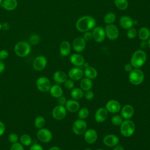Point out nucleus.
Instances as JSON below:
<instances>
[{"label": "nucleus", "instance_id": "obj_1", "mask_svg": "<svg viewBox=\"0 0 150 150\" xmlns=\"http://www.w3.org/2000/svg\"><path fill=\"white\" fill-rule=\"evenodd\" d=\"M96 19L89 15H86L80 17L77 19L76 23L77 30L81 32H85L93 29L96 27Z\"/></svg>", "mask_w": 150, "mask_h": 150}, {"label": "nucleus", "instance_id": "obj_2", "mask_svg": "<svg viewBox=\"0 0 150 150\" xmlns=\"http://www.w3.org/2000/svg\"><path fill=\"white\" fill-rule=\"evenodd\" d=\"M146 58V54L143 50H137L132 54L130 63L134 68H140L145 64Z\"/></svg>", "mask_w": 150, "mask_h": 150}, {"label": "nucleus", "instance_id": "obj_3", "mask_svg": "<svg viewBox=\"0 0 150 150\" xmlns=\"http://www.w3.org/2000/svg\"><path fill=\"white\" fill-rule=\"evenodd\" d=\"M31 51L30 44L26 41L18 42L14 47V52L16 56L20 57H25L29 54Z\"/></svg>", "mask_w": 150, "mask_h": 150}, {"label": "nucleus", "instance_id": "obj_4", "mask_svg": "<svg viewBox=\"0 0 150 150\" xmlns=\"http://www.w3.org/2000/svg\"><path fill=\"white\" fill-rule=\"evenodd\" d=\"M120 127V132L124 137L132 136L135 130V124L131 120H124Z\"/></svg>", "mask_w": 150, "mask_h": 150}, {"label": "nucleus", "instance_id": "obj_5", "mask_svg": "<svg viewBox=\"0 0 150 150\" xmlns=\"http://www.w3.org/2000/svg\"><path fill=\"white\" fill-rule=\"evenodd\" d=\"M129 82L135 86L141 84L144 80V72L139 68H134L128 75Z\"/></svg>", "mask_w": 150, "mask_h": 150}, {"label": "nucleus", "instance_id": "obj_6", "mask_svg": "<svg viewBox=\"0 0 150 150\" xmlns=\"http://www.w3.org/2000/svg\"><path fill=\"white\" fill-rule=\"evenodd\" d=\"M36 86L40 91L45 93L49 91L52 84L47 77L40 76L36 81Z\"/></svg>", "mask_w": 150, "mask_h": 150}, {"label": "nucleus", "instance_id": "obj_7", "mask_svg": "<svg viewBox=\"0 0 150 150\" xmlns=\"http://www.w3.org/2000/svg\"><path fill=\"white\" fill-rule=\"evenodd\" d=\"M36 137L38 139L43 143L49 142L53 137L52 132L50 130L46 128H42L38 129L36 132Z\"/></svg>", "mask_w": 150, "mask_h": 150}, {"label": "nucleus", "instance_id": "obj_8", "mask_svg": "<svg viewBox=\"0 0 150 150\" xmlns=\"http://www.w3.org/2000/svg\"><path fill=\"white\" fill-rule=\"evenodd\" d=\"M87 122L82 119L76 120L73 124L72 130L73 132L77 135L83 134L87 130Z\"/></svg>", "mask_w": 150, "mask_h": 150}, {"label": "nucleus", "instance_id": "obj_9", "mask_svg": "<svg viewBox=\"0 0 150 150\" xmlns=\"http://www.w3.org/2000/svg\"><path fill=\"white\" fill-rule=\"evenodd\" d=\"M105 36L110 40H114L117 39L119 36V30L117 27L114 24H108L105 29Z\"/></svg>", "mask_w": 150, "mask_h": 150}, {"label": "nucleus", "instance_id": "obj_10", "mask_svg": "<svg viewBox=\"0 0 150 150\" xmlns=\"http://www.w3.org/2000/svg\"><path fill=\"white\" fill-rule=\"evenodd\" d=\"M67 114V110L64 106L57 105L55 106L52 111V115L56 120H63Z\"/></svg>", "mask_w": 150, "mask_h": 150}, {"label": "nucleus", "instance_id": "obj_11", "mask_svg": "<svg viewBox=\"0 0 150 150\" xmlns=\"http://www.w3.org/2000/svg\"><path fill=\"white\" fill-rule=\"evenodd\" d=\"M47 60L45 56L39 55L35 57L33 62V68L36 71H42L45 69L47 66Z\"/></svg>", "mask_w": 150, "mask_h": 150}, {"label": "nucleus", "instance_id": "obj_12", "mask_svg": "<svg viewBox=\"0 0 150 150\" xmlns=\"http://www.w3.org/2000/svg\"><path fill=\"white\" fill-rule=\"evenodd\" d=\"M92 35L93 39L97 43H101L103 42L105 38L104 29L100 26L94 27L92 32Z\"/></svg>", "mask_w": 150, "mask_h": 150}, {"label": "nucleus", "instance_id": "obj_13", "mask_svg": "<svg viewBox=\"0 0 150 150\" xmlns=\"http://www.w3.org/2000/svg\"><path fill=\"white\" fill-rule=\"evenodd\" d=\"M135 112L134 107L131 104H125L120 110V115L124 120L131 118Z\"/></svg>", "mask_w": 150, "mask_h": 150}, {"label": "nucleus", "instance_id": "obj_14", "mask_svg": "<svg viewBox=\"0 0 150 150\" xmlns=\"http://www.w3.org/2000/svg\"><path fill=\"white\" fill-rule=\"evenodd\" d=\"M84 75L83 70L79 67H75L69 70L68 72V77L73 81L80 80L83 78Z\"/></svg>", "mask_w": 150, "mask_h": 150}, {"label": "nucleus", "instance_id": "obj_15", "mask_svg": "<svg viewBox=\"0 0 150 150\" xmlns=\"http://www.w3.org/2000/svg\"><path fill=\"white\" fill-rule=\"evenodd\" d=\"M97 132L93 128L88 129L84 133V140L88 144H93L95 143L97 139Z\"/></svg>", "mask_w": 150, "mask_h": 150}, {"label": "nucleus", "instance_id": "obj_16", "mask_svg": "<svg viewBox=\"0 0 150 150\" xmlns=\"http://www.w3.org/2000/svg\"><path fill=\"white\" fill-rule=\"evenodd\" d=\"M105 108L108 112L114 114L119 112L121 108V107L119 101L112 99L110 100L107 102Z\"/></svg>", "mask_w": 150, "mask_h": 150}, {"label": "nucleus", "instance_id": "obj_17", "mask_svg": "<svg viewBox=\"0 0 150 150\" xmlns=\"http://www.w3.org/2000/svg\"><path fill=\"white\" fill-rule=\"evenodd\" d=\"M103 142L104 144L108 147H114L118 144L120 139L118 137L114 134H107L104 138Z\"/></svg>", "mask_w": 150, "mask_h": 150}, {"label": "nucleus", "instance_id": "obj_18", "mask_svg": "<svg viewBox=\"0 0 150 150\" xmlns=\"http://www.w3.org/2000/svg\"><path fill=\"white\" fill-rule=\"evenodd\" d=\"M108 114V112L105 107H100L96 110L94 114V119L98 123L103 122L107 120Z\"/></svg>", "mask_w": 150, "mask_h": 150}, {"label": "nucleus", "instance_id": "obj_19", "mask_svg": "<svg viewBox=\"0 0 150 150\" xmlns=\"http://www.w3.org/2000/svg\"><path fill=\"white\" fill-rule=\"evenodd\" d=\"M86 41L83 39V37L76 38V39H74L72 43L73 49L78 53L83 52L86 47Z\"/></svg>", "mask_w": 150, "mask_h": 150}, {"label": "nucleus", "instance_id": "obj_20", "mask_svg": "<svg viewBox=\"0 0 150 150\" xmlns=\"http://www.w3.org/2000/svg\"><path fill=\"white\" fill-rule=\"evenodd\" d=\"M64 107L67 111L70 112H76L80 109V104L77 100L70 99L67 100Z\"/></svg>", "mask_w": 150, "mask_h": 150}, {"label": "nucleus", "instance_id": "obj_21", "mask_svg": "<svg viewBox=\"0 0 150 150\" xmlns=\"http://www.w3.org/2000/svg\"><path fill=\"white\" fill-rule=\"evenodd\" d=\"M70 61L72 64L76 67L82 66L85 63V60L83 56L78 53H74L71 54L70 58Z\"/></svg>", "mask_w": 150, "mask_h": 150}, {"label": "nucleus", "instance_id": "obj_22", "mask_svg": "<svg viewBox=\"0 0 150 150\" xmlns=\"http://www.w3.org/2000/svg\"><path fill=\"white\" fill-rule=\"evenodd\" d=\"M67 74L65 72L60 70L55 71L53 74V79L54 81L58 84L64 83L67 79Z\"/></svg>", "mask_w": 150, "mask_h": 150}, {"label": "nucleus", "instance_id": "obj_23", "mask_svg": "<svg viewBox=\"0 0 150 150\" xmlns=\"http://www.w3.org/2000/svg\"><path fill=\"white\" fill-rule=\"evenodd\" d=\"M119 23L122 28L128 29L133 26L134 21L130 17L128 16H122L119 20Z\"/></svg>", "mask_w": 150, "mask_h": 150}, {"label": "nucleus", "instance_id": "obj_24", "mask_svg": "<svg viewBox=\"0 0 150 150\" xmlns=\"http://www.w3.org/2000/svg\"><path fill=\"white\" fill-rule=\"evenodd\" d=\"M60 53L62 56H68L71 51V46L68 41L64 40L62 42L59 46Z\"/></svg>", "mask_w": 150, "mask_h": 150}, {"label": "nucleus", "instance_id": "obj_25", "mask_svg": "<svg viewBox=\"0 0 150 150\" xmlns=\"http://www.w3.org/2000/svg\"><path fill=\"white\" fill-rule=\"evenodd\" d=\"M1 6L5 10L11 11L16 8L18 1L17 0H3Z\"/></svg>", "mask_w": 150, "mask_h": 150}, {"label": "nucleus", "instance_id": "obj_26", "mask_svg": "<svg viewBox=\"0 0 150 150\" xmlns=\"http://www.w3.org/2000/svg\"><path fill=\"white\" fill-rule=\"evenodd\" d=\"M50 94L54 98H57L59 97L63 96V91L62 88L58 84H54L50 87L49 90Z\"/></svg>", "mask_w": 150, "mask_h": 150}, {"label": "nucleus", "instance_id": "obj_27", "mask_svg": "<svg viewBox=\"0 0 150 150\" xmlns=\"http://www.w3.org/2000/svg\"><path fill=\"white\" fill-rule=\"evenodd\" d=\"M84 71V74L86 76V77L88 78L91 80L94 79L97 77L98 75V73L97 70L91 66H87L85 67Z\"/></svg>", "mask_w": 150, "mask_h": 150}, {"label": "nucleus", "instance_id": "obj_28", "mask_svg": "<svg viewBox=\"0 0 150 150\" xmlns=\"http://www.w3.org/2000/svg\"><path fill=\"white\" fill-rule=\"evenodd\" d=\"M93 87L92 80L88 78L84 77L80 80V88L84 91L90 90Z\"/></svg>", "mask_w": 150, "mask_h": 150}, {"label": "nucleus", "instance_id": "obj_29", "mask_svg": "<svg viewBox=\"0 0 150 150\" xmlns=\"http://www.w3.org/2000/svg\"><path fill=\"white\" fill-rule=\"evenodd\" d=\"M138 37L142 41H146L150 38V30L146 27H142L138 31Z\"/></svg>", "mask_w": 150, "mask_h": 150}, {"label": "nucleus", "instance_id": "obj_30", "mask_svg": "<svg viewBox=\"0 0 150 150\" xmlns=\"http://www.w3.org/2000/svg\"><path fill=\"white\" fill-rule=\"evenodd\" d=\"M70 96L73 100H80L84 97V91L80 88H73L70 92Z\"/></svg>", "mask_w": 150, "mask_h": 150}, {"label": "nucleus", "instance_id": "obj_31", "mask_svg": "<svg viewBox=\"0 0 150 150\" xmlns=\"http://www.w3.org/2000/svg\"><path fill=\"white\" fill-rule=\"evenodd\" d=\"M19 141L20 143L25 146H30L32 144V139L28 134H23L21 135L19 137Z\"/></svg>", "mask_w": 150, "mask_h": 150}, {"label": "nucleus", "instance_id": "obj_32", "mask_svg": "<svg viewBox=\"0 0 150 150\" xmlns=\"http://www.w3.org/2000/svg\"><path fill=\"white\" fill-rule=\"evenodd\" d=\"M46 124L45 118L42 116H38L35 118L34 120V124L36 128L40 129L43 128Z\"/></svg>", "mask_w": 150, "mask_h": 150}, {"label": "nucleus", "instance_id": "obj_33", "mask_svg": "<svg viewBox=\"0 0 150 150\" xmlns=\"http://www.w3.org/2000/svg\"><path fill=\"white\" fill-rule=\"evenodd\" d=\"M114 4L117 8L121 11L126 9L128 6L127 0H114Z\"/></svg>", "mask_w": 150, "mask_h": 150}, {"label": "nucleus", "instance_id": "obj_34", "mask_svg": "<svg viewBox=\"0 0 150 150\" xmlns=\"http://www.w3.org/2000/svg\"><path fill=\"white\" fill-rule=\"evenodd\" d=\"M116 19V16L113 12L107 13L104 17V22L107 24H112Z\"/></svg>", "mask_w": 150, "mask_h": 150}, {"label": "nucleus", "instance_id": "obj_35", "mask_svg": "<svg viewBox=\"0 0 150 150\" xmlns=\"http://www.w3.org/2000/svg\"><path fill=\"white\" fill-rule=\"evenodd\" d=\"M90 112L87 108L83 107L81 109H79L78 111V117L80 119H86L87 118L89 115Z\"/></svg>", "mask_w": 150, "mask_h": 150}, {"label": "nucleus", "instance_id": "obj_36", "mask_svg": "<svg viewBox=\"0 0 150 150\" xmlns=\"http://www.w3.org/2000/svg\"><path fill=\"white\" fill-rule=\"evenodd\" d=\"M123 121L124 119L122 117L121 115L117 114L113 115L111 119V123L115 126H120Z\"/></svg>", "mask_w": 150, "mask_h": 150}, {"label": "nucleus", "instance_id": "obj_37", "mask_svg": "<svg viewBox=\"0 0 150 150\" xmlns=\"http://www.w3.org/2000/svg\"><path fill=\"white\" fill-rule=\"evenodd\" d=\"M8 141L12 144L18 142L19 141V137L17 134L15 132H11L8 136Z\"/></svg>", "mask_w": 150, "mask_h": 150}, {"label": "nucleus", "instance_id": "obj_38", "mask_svg": "<svg viewBox=\"0 0 150 150\" xmlns=\"http://www.w3.org/2000/svg\"><path fill=\"white\" fill-rule=\"evenodd\" d=\"M29 43L33 45H37L40 42V36L37 34H33L31 35L29 39Z\"/></svg>", "mask_w": 150, "mask_h": 150}, {"label": "nucleus", "instance_id": "obj_39", "mask_svg": "<svg viewBox=\"0 0 150 150\" xmlns=\"http://www.w3.org/2000/svg\"><path fill=\"white\" fill-rule=\"evenodd\" d=\"M137 33L138 32H137V30L134 28L132 27L128 29L127 32V36L128 38H129V39H134L137 36Z\"/></svg>", "mask_w": 150, "mask_h": 150}, {"label": "nucleus", "instance_id": "obj_40", "mask_svg": "<svg viewBox=\"0 0 150 150\" xmlns=\"http://www.w3.org/2000/svg\"><path fill=\"white\" fill-rule=\"evenodd\" d=\"M10 150H25V149L24 146L21 143L18 142L11 145Z\"/></svg>", "mask_w": 150, "mask_h": 150}, {"label": "nucleus", "instance_id": "obj_41", "mask_svg": "<svg viewBox=\"0 0 150 150\" xmlns=\"http://www.w3.org/2000/svg\"><path fill=\"white\" fill-rule=\"evenodd\" d=\"M65 87L68 90H72L74 87V83L71 79H67L64 83Z\"/></svg>", "mask_w": 150, "mask_h": 150}, {"label": "nucleus", "instance_id": "obj_42", "mask_svg": "<svg viewBox=\"0 0 150 150\" xmlns=\"http://www.w3.org/2000/svg\"><path fill=\"white\" fill-rule=\"evenodd\" d=\"M84 97H85V98L86 100H92L94 98V94L91 90H87V91H86L84 93Z\"/></svg>", "mask_w": 150, "mask_h": 150}, {"label": "nucleus", "instance_id": "obj_43", "mask_svg": "<svg viewBox=\"0 0 150 150\" xmlns=\"http://www.w3.org/2000/svg\"><path fill=\"white\" fill-rule=\"evenodd\" d=\"M29 150H44V149L43 146L39 144L34 143L30 145L29 148Z\"/></svg>", "mask_w": 150, "mask_h": 150}, {"label": "nucleus", "instance_id": "obj_44", "mask_svg": "<svg viewBox=\"0 0 150 150\" xmlns=\"http://www.w3.org/2000/svg\"><path fill=\"white\" fill-rule=\"evenodd\" d=\"M67 98H66V97L63 96H62L60 97H59V98H57V104L58 105H63V106H64L66 102H67Z\"/></svg>", "mask_w": 150, "mask_h": 150}, {"label": "nucleus", "instance_id": "obj_45", "mask_svg": "<svg viewBox=\"0 0 150 150\" xmlns=\"http://www.w3.org/2000/svg\"><path fill=\"white\" fill-rule=\"evenodd\" d=\"M83 39L86 40V41H88L90 40L93 39V35H92V32H90V31H87L84 32L83 36Z\"/></svg>", "mask_w": 150, "mask_h": 150}, {"label": "nucleus", "instance_id": "obj_46", "mask_svg": "<svg viewBox=\"0 0 150 150\" xmlns=\"http://www.w3.org/2000/svg\"><path fill=\"white\" fill-rule=\"evenodd\" d=\"M9 56V53L7 50L5 49H2L0 50V59L3 60L8 58Z\"/></svg>", "mask_w": 150, "mask_h": 150}, {"label": "nucleus", "instance_id": "obj_47", "mask_svg": "<svg viewBox=\"0 0 150 150\" xmlns=\"http://www.w3.org/2000/svg\"><path fill=\"white\" fill-rule=\"evenodd\" d=\"M5 130H6V127L5 124L2 121H0V137L4 135V134L5 132Z\"/></svg>", "mask_w": 150, "mask_h": 150}, {"label": "nucleus", "instance_id": "obj_48", "mask_svg": "<svg viewBox=\"0 0 150 150\" xmlns=\"http://www.w3.org/2000/svg\"><path fill=\"white\" fill-rule=\"evenodd\" d=\"M124 68V70H125V71L129 73L134 69V67L132 66V64L131 63H127L125 64Z\"/></svg>", "mask_w": 150, "mask_h": 150}, {"label": "nucleus", "instance_id": "obj_49", "mask_svg": "<svg viewBox=\"0 0 150 150\" xmlns=\"http://www.w3.org/2000/svg\"><path fill=\"white\" fill-rule=\"evenodd\" d=\"M10 28V25L8 22H4L1 23V29L4 30H7Z\"/></svg>", "mask_w": 150, "mask_h": 150}, {"label": "nucleus", "instance_id": "obj_50", "mask_svg": "<svg viewBox=\"0 0 150 150\" xmlns=\"http://www.w3.org/2000/svg\"><path fill=\"white\" fill-rule=\"evenodd\" d=\"M5 69V65L3 62V60L0 59V73H2Z\"/></svg>", "mask_w": 150, "mask_h": 150}, {"label": "nucleus", "instance_id": "obj_51", "mask_svg": "<svg viewBox=\"0 0 150 150\" xmlns=\"http://www.w3.org/2000/svg\"><path fill=\"white\" fill-rule=\"evenodd\" d=\"M140 47L142 49H145L148 47V43L146 41H142L140 43Z\"/></svg>", "mask_w": 150, "mask_h": 150}, {"label": "nucleus", "instance_id": "obj_52", "mask_svg": "<svg viewBox=\"0 0 150 150\" xmlns=\"http://www.w3.org/2000/svg\"><path fill=\"white\" fill-rule=\"evenodd\" d=\"M113 150H125V149H124V148L122 145L118 144L114 147Z\"/></svg>", "mask_w": 150, "mask_h": 150}, {"label": "nucleus", "instance_id": "obj_53", "mask_svg": "<svg viewBox=\"0 0 150 150\" xmlns=\"http://www.w3.org/2000/svg\"><path fill=\"white\" fill-rule=\"evenodd\" d=\"M48 150H61V149L59 146H52L51 148H50Z\"/></svg>", "mask_w": 150, "mask_h": 150}, {"label": "nucleus", "instance_id": "obj_54", "mask_svg": "<svg viewBox=\"0 0 150 150\" xmlns=\"http://www.w3.org/2000/svg\"><path fill=\"white\" fill-rule=\"evenodd\" d=\"M148 47L149 48V49H150V38L148 40Z\"/></svg>", "mask_w": 150, "mask_h": 150}, {"label": "nucleus", "instance_id": "obj_55", "mask_svg": "<svg viewBox=\"0 0 150 150\" xmlns=\"http://www.w3.org/2000/svg\"><path fill=\"white\" fill-rule=\"evenodd\" d=\"M84 150H92L90 148H86Z\"/></svg>", "mask_w": 150, "mask_h": 150}, {"label": "nucleus", "instance_id": "obj_56", "mask_svg": "<svg viewBox=\"0 0 150 150\" xmlns=\"http://www.w3.org/2000/svg\"><path fill=\"white\" fill-rule=\"evenodd\" d=\"M2 2H3V0H0V5L2 4Z\"/></svg>", "mask_w": 150, "mask_h": 150}, {"label": "nucleus", "instance_id": "obj_57", "mask_svg": "<svg viewBox=\"0 0 150 150\" xmlns=\"http://www.w3.org/2000/svg\"><path fill=\"white\" fill-rule=\"evenodd\" d=\"M96 150H104V149H101V148H99V149H97Z\"/></svg>", "mask_w": 150, "mask_h": 150}, {"label": "nucleus", "instance_id": "obj_58", "mask_svg": "<svg viewBox=\"0 0 150 150\" xmlns=\"http://www.w3.org/2000/svg\"><path fill=\"white\" fill-rule=\"evenodd\" d=\"M0 30H1V23H0Z\"/></svg>", "mask_w": 150, "mask_h": 150}]
</instances>
